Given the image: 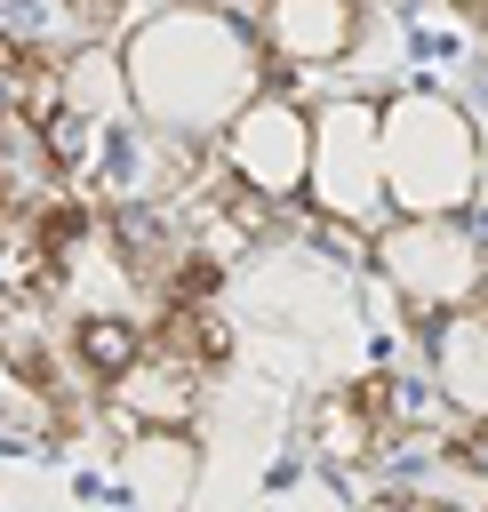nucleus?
Instances as JSON below:
<instances>
[{"instance_id": "nucleus-1", "label": "nucleus", "mask_w": 488, "mask_h": 512, "mask_svg": "<svg viewBox=\"0 0 488 512\" xmlns=\"http://www.w3.org/2000/svg\"><path fill=\"white\" fill-rule=\"evenodd\" d=\"M248 80H256L248 48L208 16H160L128 48V96L152 120H168V136H192L200 120H216V112L232 120L240 104H256Z\"/></svg>"}, {"instance_id": "nucleus-2", "label": "nucleus", "mask_w": 488, "mask_h": 512, "mask_svg": "<svg viewBox=\"0 0 488 512\" xmlns=\"http://www.w3.org/2000/svg\"><path fill=\"white\" fill-rule=\"evenodd\" d=\"M480 184V136L448 96L384 104V192L392 216H464Z\"/></svg>"}, {"instance_id": "nucleus-3", "label": "nucleus", "mask_w": 488, "mask_h": 512, "mask_svg": "<svg viewBox=\"0 0 488 512\" xmlns=\"http://www.w3.org/2000/svg\"><path fill=\"white\" fill-rule=\"evenodd\" d=\"M376 264H384L400 312H416L424 328L488 296V256L464 232V216H392L376 232Z\"/></svg>"}, {"instance_id": "nucleus-4", "label": "nucleus", "mask_w": 488, "mask_h": 512, "mask_svg": "<svg viewBox=\"0 0 488 512\" xmlns=\"http://www.w3.org/2000/svg\"><path fill=\"white\" fill-rule=\"evenodd\" d=\"M312 200L344 232H384L392 192H384V112L376 104H328L312 120Z\"/></svg>"}, {"instance_id": "nucleus-5", "label": "nucleus", "mask_w": 488, "mask_h": 512, "mask_svg": "<svg viewBox=\"0 0 488 512\" xmlns=\"http://www.w3.org/2000/svg\"><path fill=\"white\" fill-rule=\"evenodd\" d=\"M216 152H224L232 184L256 192V200H296V192L312 184V120H304L280 88H264L256 104H240V112L224 120Z\"/></svg>"}, {"instance_id": "nucleus-6", "label": "nucleus", "mask_w": 488, "mask_h": 512, "mask_svg": "<svg viewBox=\"0 0 488 512\" xmlns=\"http://www.w3.org/2000/svg\"><path fill=\"white\" fill-rule=\"evenodd\" d=\"M200 368H184V360H168V352H144L112 392H104V408H112V424L128 432V440H144V432H192V416H200Z\"/></svg>"}, {"instance_id": "nucleus-7", "label": "nucleus", "mask_w": 488, "mask_h": 512, "mask_svg": "<svg viewBox=\"0 0 488 512\" xmlns=\"http://www.w3.org/2000/svg\"><path fill=\"white\" fill-rule=\"evenodd\" d=\"M352 32H360V0H272V16H264V48L288 72L336 64L352 48Z\"/></svg>"}, {"instance_id": "nucleus-8", "label": "nucleus", "mask_w": 488, "mask_h": 512, "mask_svg": "<svg viewBox=\"0 0 488 512\" xmlns=\"http://www.w3.org/2000/svg\"><path fill=\"white\" fill-rule=\"evenodd\" d=\"M424 344H432V384L456 408L488 416V296L464 304V312H448V320H432Z\"/></svg>"}, {"instance_id": "nucleus-9", "label": "nucleus", "mask_w": 488, "mask_h": 512, "mask_svg": "<svg viewBox=\"0 0 488 512\" xmlns=\"http://www.w3.org/2000/svg\"><path fill=\"white\" fill-rule=\"evenodd\" d=\"M152 352V320H136V312H80L72 328H64V360L88 376V384H120L136 360Z\"/></svg>"}, {"instance_id": "nucleus-10", "label": "nucleus", "mask_w": 488, "mask_h": 512, "mask_svg": "<svg viewBox=\"0 0 488 512\" xmlns=\"http://www.w3.org/2000/svg\"><path fill=\"white\" fill-rule=\"evenodd\" d=\"M192 472H200V456H192L184 432H144V440L128 448V488H136L144 512H184Z\"/></svg>"}, {"instance_id": "nucleus-11", "label": "nucleus", "mask_w": 488, "mask_h": 512, "mask_svg": "<svg viewBox=\"0 0 488 512\" xmlns=\"http://www.w3.org/2000/svg\"><path fill=\"white\" fill-rule=\"evenodd\" d=\"M312 448H320L328 464H360V456H376V448H392V440H384V424L360 408V392L336 384V392L312 400Z\"/></svg>"}]
</instances>
